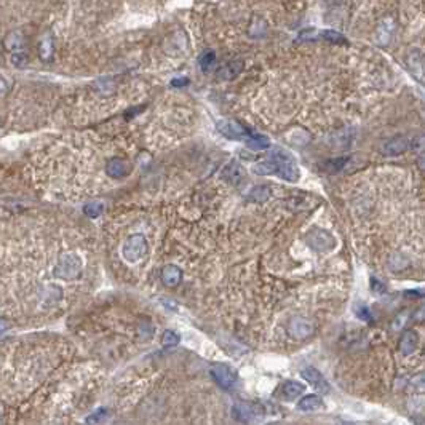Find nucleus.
I'll list each match as a JSON object with an SVG mask.
<instances>
[{
	"label": "nucleus",
	"instance_id": "obj_1",
	"mask_svg": "<svg viewBox=\"0 0 425 425\" xmlns=\"http://www.w3.org/2000/svg\"><path fill=\"white\" fill-rule=\"evenodd\" d=\"M253 173L258 176H270L275 174L285 181L296 183L300 177V171L297 168L296 158L283 149H273L266 160H261L256 165H253Z\"/></svg>",
	"mask_w": 425,
	"mask_h": 425
},
{
	"label": "nucleus",
	"instance_id": "obj_2",
	"mask_svg": "<svg viewBox=\"0 0 425 425\" xmlns=\"http://www.w3.org/2000/svg\"><path fill=\"white\" fill-rule=\"evenodd\" d=\"M147 253V241L146 237L141 233H135L131 237L127 238V241L122 247V256L127 262H138L139 259H143Z\"/></svg>",
	"mask_w": 425,
	"mask_h": 425
},
{
	"label": "nucleus",
	"instance_id": "obj_3",
	"mask_svg": "<svg viewBox=\"0 0 425 425\" xmlns=\"http://www.w3.org/2000/svg\"><path fill=\"white\" fill-rule=\"evenodd\" d=\"M306 241L312 250L318 251V253L329 251L336 247V238L328 230H323V229H314V230L307 232Z\"/></svg>",
	"mask_w": 425,
	"mask_h": 425
},
{
	"label": "nucleus",
	"instance_id": "obj_4",
	"mask_svg": "<svg viewBox=\"0 0 425 425\" xmlns=\"http://www.w3.org/2000/svg\"><path fill=\"white\" fill-rule=\"evenodd\" d=\"M211 376L213 379L218 382V385L224 387V389H230V387L237 381V371L233 368L227 365H213L211 366Z\"/></svg>",
	"mask_w": 425,
	"mask_h": 425
},
{
	"label": "nucleus",
	"instance_id": "obj_5",
	"mask_svg": "<svg viewBox=\"0 0 425 425\" xmlns=\"http://www.w3.org/2000/svg\"><path fill=\"white\" fill-rule=\"evenodd\" d=\"M218 131L229 139H247V136L250 135V131L235 120L218 122Z\"/></svg>",
	"mask_w": 425,
	"mask_h": 425
},
{
	"label": "nucleus",
	"instance_id": "obj_6",
	"mask_svg": "<svg viewBox=\"0 0 425 425\" xmlns=\"http://www.w3.org/2000/svg\"><path fill=\"white\" fill-rule=\"evenodd\" d=\"M288 331L294 339H306L314 333V325L307 318H292L288 325Z\"/></svg>",
	"mask_w": 425,
	"mask_h": 425
},
{
	"label": "nucleus",
	"instance_id": "obj_7",
	"mask_svg": "<svg viewBox=\"0 0 425 425\" xmlns=\"http://www.w3.org/2000/svg\"><path fill=\"white\" fill-rule=\"evenodd\" d=\"M302 377L315 387V389L318 392H322V393H328L329 392V384L326 382V379L322 376V373H320L318 370H315V368H304L302 370Z\"/></svg>",
	"mask_w": 425,
	"mask_h": 425
},
{
	"label": "nucleus",
	"instance_id": "obj_8",
	"mask_svg": "<svg viewBox=\"0 0 425 425\" xmlns=\"http://www.w3.org/2000/svg\"><path fill=\"white\" fill-rule=\"evenodd\" d=\"M106 171L110 177H125L131 171V165L124 158H112L106 166Z\"/></svg>",
	"mask_w": 425,
	"mask_h": 425
},
{
	"label": "nucleus",
	"instance_id": "obj_9",
	"mask_svg": "<svg viewBox=\"0 0 425 425\" xmlns=\"http://www.w3.org/2000/svg\"><path fill=\"white\" fill-rule=\"evenodd\" d=\"M222 177L225 179V181H229L230 184L238 186L245 181V171H243V168L238 162L232 160V162L224 168Z\"/></svg>",
	"mask_w": 425,
	"mask_h": 425
},
{
	"label": "nucleus",
	"instance_id": "obj_10",
	"mask_svg": "<svg viewBox=\"0 0 425 425\" xmlns=\"http://www.w3.org/2000/svg\"><path fill=\"white\" fill-rule=\"evenodd\" d=\"M409 147L408 144V139H404V138H395V139H390V141H387V143L382 144L381 150H382V154L384 155H390V157H395V155H400L403 152H406Z\"/></svg>",
	"mask_w": 425,
	"mask_h": 425
},
{
	"label": "nucleus",
	"instance_id": "obj_11",
	"mask_svg": "<svg viewBox=\"0 0 425 425\" xmlns=\"http://www.w3.org/2000/svg\"><path fill=\"white\" fill-rule=\"evenodd\" d=\"M183 280V270L179 269L177 266H173V264H169V266H165L162 269V281L168 288H174L177 286L179 283Z\"/></svg>",
	"mask_w": 425,
	"mask_h": 425
},
{
	"label": "nucleus",
	"instance_id": "obj_12",
	"mask_svg": "<svg viewBox=\"0 0 425 425\" xmlns=\"http://www.w3.org/2000/svg\"><path fill=\"white\" fill-rule=\"evenodd\" d=\"M417 342H419L417 333L412 331V329H409V331H404L401 339H400V352L404 356L412 355L415 348H417Z\"/></svg>",
	"mask_w": 425,
	"mask_h": 425
},
{
	"label": "nucleus",
	"instance_id": "obj_13",
	"mask_svg": "<svg viewBox=\"0 0 425 425\" xmlns=\"http://www.w3.org/2000/svg\"><path fill=\"white\" fill-rule=\"evenodd\" d=\"M323 400L318 395H306L304 398H300L297 403V409L302 412H314L323 408Z\"/></svg>",
	"mask_w": 425,
	"mask_h": 425
},
{
	"label": "nucleus",
	"instance_id": "obj_14",
	"mask_svg": "<svg viewBox=\"0 0 425 425\" xmlns=\"http://www.w3.org/2000/svg\"><path fill=\"white\" fill-rule=\"evenodd\" d=\"M304 390H306V385H302L300 382H296V381H286L281 387L283 398L289 400V401L294 398H299V396L304 393Z\"/></svg>",
	"mask_w": 425,
	"mask_h": 425
},
{
	"label": "nucleus",
	"instance_id": "obj_15",
	"mask_svg": "<svg viewBox=\"0 0 425 425\" xmlns=\"http://www.w3.org/2000/svg\"><path fill=\"white\" fill-rule=\"evenodd\" d=\"M233 417L238 422L250 423V422L254 420V417H256V411H254L248 404H235L233 406Z\"/></svg>",
	"mask_w": 425,
	"mask_h": 425
},
{
	"label": "nucleus",
	"instance_id": "obj_16",
	"mask_svg": "<svg viewBox=\"0 0 425 425\" xmlns=\"http://www.w3.org/2000/svg\"><path fill=\"white\" fill-rule=\"evenodd\" d=\"M245 141H247V146L253 150H266L270 147V139L266 135L250 133Z\"/></svg>",
	"mask_w": 425,
	"mask_h": 425
},
{
	"label": "nucleus",
	"instance_id": "obj_17",
	"mask_svg": "<svg viewBox=\"0 0 425 425\" xmlns=\"http://www.w3.org/2000/svg\"><path fill=\"white\" fill-rule=\"evenodd\" d=\"M272 195V191L269 186H254L251 189V192L248 194V200L254 203H264L267 202Z\"/></svg>",
	"mask_w": 425,
	"mask_h": 425
},
{
	"label": "nucleus",
	"instance_id": "obj_18",
	"mask_svg": "<svg viewBox=\"0 0 425 425\" xmlns=\"http://www.w3.org/2000/svg\"><path fill=\"white\" fill-rule=\"evenodd\" d=\"M243 61H232L229 64H225L224 68H221L218 71V77L219 79H233L235 75H238L243 71Z\"/></svg>",
	"mask_w": 425,
	"mask_h": 425
},
{
	"label": "nucleus",
	"instance_id": "obj_19",
	"mask_svg": "<svg viewBox=\"0 0 425 425\" xmlns=\"http://www.w3.org/2000/svg\"><path fill=\"white\" fill-rule=\"evenodd\" d=\"M216 63V53L213 50H206L202 56H200V59H198V64H200V69L206 74V72H210V69L213 68V64Z\"/></svg>",
	"mask_w": 425,
	"mask_h": 425
},
{
	"label": "nucleus",
	"instance_id": "obj_20",
	"mask_svg": "<svg viewBox=\"0 0 425 425\" xmlns=\"http://www.w3.org/2000/svg\"><path fill=\"white\" fill-rule=\"evenodd\" d=\"M179 341H181V337H179V334L176 331H171V329H166V331L163 333V336H162V344L166 348L176 347L179 344Z\"/></svg>",
	"mask_w": 425,
	"mask_h": 425
},
{
	"label": "nucleus",
	"instance_id": "obj_21",
	"mask_svg": "<svg viewBox=\"0 0 425 425\" xmlns=\"http://www.w3.org/2000/svg\"><path fill=\"white\" fill-rule=\"evenodd\" d=\"M348 162V158L347 157H342V158H333V160H328V162L323 163V168L326 169V171L329 173H336L339 171V169H342V166Z\"/></svg>",
	"mask_w": 425,
	"mask_h": 425
},
{
	"label": "nucleus",
	"instance_id": "obj_22",
	"mask_svg": "<svg viewBox=\"0 0 425 425\" xmlns=\"http://www.w3.org/2000/svg\"><path fill=\"white\" fill-rule=\"evenodd\" d=\"M320 35L323 37V39L329 40V42H333V43H345V39H344V35L342 34H339L336 31H322V32H318Z\"/></svg>",
	"mask_w": 425,
	"mask_h": 425
},
{
	"label": "nucleus",
	"instance_id": "obj_23",
	"mask_svg": "<svg viewBox=\"0 0 425 425\" xmlns=\"http://www.w3.org/2000/svg\"><path fill=\"white\" fill-rule=\"evenodd\" d=\"M408 264H409V261L406 259V258H403L401 254H392L390 266H392L393 270H401V269H404L406 266H408Z\"/></svg>",
	"mask_w": 425,
	"mask_h": 425
},
{
	"label": "nucleus",
	"instance_id": "obj_24",
	"mask_svg": "<svg viewBox=\"0 0 425 425\" xmlns=\"http://www.w3.org/2000/svg\"><path fill=\"white\" fill-rule=\"evenodd\" d=\"M102 210H104L102 203H88V205H85V214L90 216V218H98V216H101Z\"/></svg>",
	"mask_w": 425,
	"mask_h": 425
},
{
	"label": "nucleus",
	"instance_id": "obj_25",
	"mask_svg": "<svg viewBox=\"0 0 425 425\" xmlns=\"http://www.w3.org/2000/svg\"><path fill=\"white\" fill-rule=\"evenodd\" d=\"M106 417H107V411H106V409H98L94 414L88 415L87 422H88V423H99V422H102Z\"/></svg>",
	"mask_w": 425,
	"mask_h": 425
},
{
	"label": "nucleus",
	"instance_id": "obj_26",
	"mask_svg": "<svg viewBox=\"0 0 425 425\" xmlns=\"http://www.w3.org/2000/svg\"><path fill=\"white\" fill-rule=\"evenodd\" d=\"M370 286H371V289H373L374 292H377V294H384V292L387 291V286L384 285L381 280H377V278H371Z\"/></svg>",
	"mask_w": 425,
	"mask_h": 425
},
{
	"label": "nucleus",
	"instance_id": "obj_27",
	"mask_svg": "<svg viewBox=\"0 0 425 425\" xmlns=\"http://www.w3.org/2000/svg\"><path fill=\"white\" fill-rule=\"evenodd\" d=\"M356 314L358 317H360L361 320H365V322H373V315L370 314V309H368L366 306H360L356 309Z\"/></svg>",
	"mask_w": 425,
	"mask_h": 425
},
{
	"label": "nucleus",
	"instance_id": "obj_28",
	"mask_svg": "<svg viewBox=\"0 0 425 425\" xmlns=\"http://www.w3.org/2000/svg\"><path fill=\"white\" fill-rule=\"evenodd\" d=\"M406 317H408V312H404L403 315H398L395 320V323H393V329H400L404 323H406Z\"/></svg>",
	"mask_w": 425,
	"mask_h": 425
},
{
	"label": "nucleus",
	"instance_id": "obj_29",
	"mask_svg": "<svg viewBox=\"0 0 425 425\" xmlns=\"http://www.w3.org/2000/svg\"><path fill=\"white\" fill-rule=\"evenodd\" d=\"M187 83H189V80L184 79V77H181V79H173V80H171V87H184V85H187Z\"/></svg>",
	"mask_w": 425,
	"mask_h": 425
}]
</instances>
